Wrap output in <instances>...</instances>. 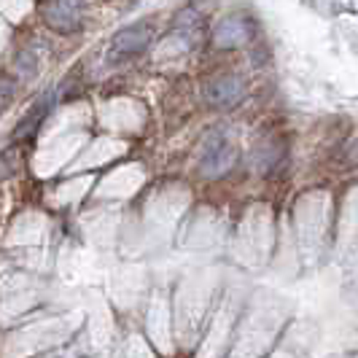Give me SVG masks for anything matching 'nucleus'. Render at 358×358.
I'll return each mask as SVG.
<instances>
[{
    "mask_svg": "<svg viewBox=\"0 0 358 358\" xmlns=\"http://www.w3.org/2000/svg\"><path fill=\"white\" fill-rule=\"evenodd\" d=\"M81 8L84 0H46L43 19L57 33H76L81 27Z\"/></svg>",
    "mask_w": 358,
    "mask_h": 358,
    "instance_id": "2",
    "label": "nucleus"
},
{
    "mask_svg": "<svg viewBox=\"0 0 358 358\" xmlns=\"http://www.w3.org/2000/svg\"><path fill=\"white\" fill-rule=\"evenodd\" d=\"M11 97H14V84L0 78V110H3V108H8Z\"/></svg>",
    "mask_w": 358,
    "mask_h": 358,
    "instance_id": "6",
    "label": "nucleus"
},
{
    "mask_svg": "<svg viewBox=\"0 0 358 358\" xmlns=\"http://www.w3.org/2000/svg\"><path fill=\"white\" fill-rule=\"evenodd\" d=\"M151 36H154L151 24H143V22L129 24V27L116 33L113 46H110V57L113 59H122V57H135V54L145 52V46L151 43Z\"/></svg>",
    "mask_w": 358,
    "mask_h": 358,
    "instance_id": "3",
    "label": "nucleus"
},
{
    "mask_svg": "<svg viewBox=\"0 0 358 358\" xmlns=\"http://www.w3.org/2000/svg\"><path fill=\"white\" fill-rule=\"evenodd\" d=\"M205 97L213 108H232L245 97V84L237 76H218L208 84Z\"/></svg>",
    "mask_w": 358,
    "mask_h": 358,
    "instance_id": "4",
    "label": "nucleus"
},
{
    "mask_svg": "<svg viewBox=\"0 0 358 358\" xmlns=\"http://www.w3.org/2000/svg\"><path fill=\"white\" fill-rule=\"evenodd\" d=\"M234 159H237V148H234V138L227 129H213L205 143H202V154H199V173L205 178H218L224 173L232 170Z\"/></svg>",
    "mask_w": 358,
    "mask_h": 358,
    "instance_id": "1",
    "label": "nucleus"
},
{
    "mask_svg": "<svg viewBox=\"0 0 358 358\" xmlns=\"http://www.w3.org/2000/svg\"><path fill=\"white\" fill-rule=\"evenodd\" d=\"M251 38V27L243 17H227L215 24L213 43L221 49H237Z\"/></svg>",
    "mask_w": 358,
    "mask_h": 358,
    "instance_id": "5",
    "label": "nucleus"
}]
</instances>
